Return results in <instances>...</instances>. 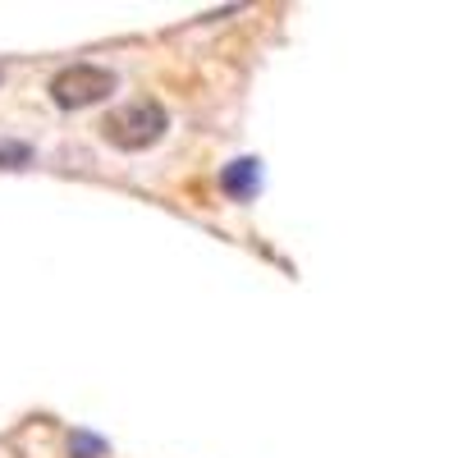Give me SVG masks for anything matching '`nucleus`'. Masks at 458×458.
Instances as JSON below:
<instances>
[{"label":"nucleus","instance_id":"7ed1b4c3","mask_svg":"<svg viewBox=\"0 0 458 458\" xmlns=\"http://www.w3.org/2000/svg\"><path fill=\"white\" fill-rule=\"evenodd\" d=\"M220 188H225L229 198H252L257 188H261V165H257L252 157H243V161H234V165H225Z\"/></svg>","mask_w":458,"mask_h":458},{"label":"nucleus","instance_id":"20e7f679","mask_svg":"<svg viewBox=\"0 0 458 458\" xmlns=\"http://www.w3.org/2000/svg\"><path fill=\"white\" fill-rule=\"evenodd\" d=\"M69 449H73V458H101V454H106V440H97V436H83V431H79V436L69 440Z\"/></svg>","mask_w":458,"mask_h":458},{"label":"nucleus","instance_id":"f257e3e1","mask_svg":"<svg viewBox=\"0 0 458 458\" xmlns=\"http://www.w3.org/2000/svg\"><path fill=\"white\" fill-rule=\"evenodd\" d=\"M106 142H114L120 151H142L165 133V110L157 101H133L124 110H114L110 120L101 124Z\"/></svg>","mask_w":458,"mask_h":458},{"label":"nucleus","instance_id":"39448f33","mask_svg":"<svg viewBox=\"0 0 458 458\" xmlns=\"http://www.w3.org/2000/svg\"><path fill=\"white\" fill-rule=\"evenodd\" d=\"M28 161H32V151H28L23 142H0V165L19 170V165H28Z\"/></svg>","mask_w":458,"mask_h":458},{"label":"nucleus","instance_id":"f03ea898","mask_svg":"<svg viewBox=\"0 0 458 458\" xmlns=\"http://www.w3.org/2000/svg\"><path fill=\"white\" fill-rule=\"evenodd\" d=\"M51 92H55V101H60L64 110H69V106L79 110V106H92V101H101V97L114 92V73L101 69V64H73V69L55 73Z\"/></svg>","mask_w":458,"mask_h":458}]
</instances>
